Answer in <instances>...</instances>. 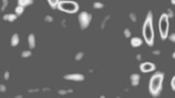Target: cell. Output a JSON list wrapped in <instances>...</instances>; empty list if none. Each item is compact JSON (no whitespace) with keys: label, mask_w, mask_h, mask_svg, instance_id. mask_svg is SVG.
Here are the masks:
<instances>
[{"label":"cell","mask_w":175,"mask_h":98,"mask_svg":"<svg viewBox=\"0 0 175 98\" xmlns=\"http://www.w3.org/2000/svg\"><path fill=\"white\" fill-rule=\"evenodd\" d=\"M139 69L142 73H151V72H154L155 69H156V65L152 63V62L146 61V62H143V63L140 64Z\"/></svg>","instance_id":"8992f818"},{"label":"cell","mask_w":175,"mask_h":98,"mask_svg":"<svg viewBox=\"0 0 175 98\" xmlns=\"http://www.w3.org/2000/svg\"><path fill=\"white\" fill-rule=\"evenodd\" d=\"M56 8L65 13L75 14L79 11V6L77 2L72 1V0H60Z\"/></svg>","instance_id":"3957f363"},{"label":"cell","mask_w":175,"mask_h":98,"mask_svg":"<svg viewBox=\"0 0 175 98\" xmlns=\"http://www.w3.org/2000/svg\"><path fill=\"white\" fill-rule=\"evenodd\" d=\"M4 78H5V80H9V72H6V73H5Z\"/></svg>","instance_id":"4316f807"},{"label":"cell","mask_w":175,"mask_h":98,"mask_svg":"<svg viewBox=\"0 0 175 98\" xmlns=\"http://www.w3.org/2000/svg\"><path fill=\"white\" fill-rule=\"evenodd\" d=\"M59 1H60V0H47L48 4H49L50 7H51L53 9H56L57 5H58V3H59Z\"/></svg>","instance_id":"5bb4252c"},{"label":"cell","mask_w":175,"mask_h":98,"mask_svg":"<svg viewBox=\"0 0 175 98\" xmlns=\"http://www.w3.org/2000/svg\"><path fill=\"white\" fill-rule=\"evenodd\" d=\"M3 1V5L1 7V11H4L6 9V7H7V4H9V0H2Z\"/></svg>","instance_id":"ffe728a7"},{"label":"cell","mask_w":175,"mask_h":98,"mask_svg":"<svg viewBox=\"0 0 175 98\" xmlns=\"http://www.w3.org/2000/svg\"><path fill=\"white\" fill-rule=\"evenodd\" d=\"M33 3V0H18V5L21 6L23 7H28Z\"/></svg>","instance_id":"4fadbf2b"},{"label":"cell","mask_w":175,"mask_h":98,"mask_svg":"<svg viewBox=\"0 0 175 98\" xmlns=\"http://www.w3.org/2000/svg\"><path fill=\"white\" fill-rule=\"evenodd\" d=\"M130 43H131V46L133 47V48H138V47H140L143 44V41L138 37H134V38L131 39Z\"/></svg>","instance_id":"ba28073f"},{"label":"cell","mask_w":175,"mask_h":98,"mask_svg":"<svg viewBox=\"0 0 175 98\" xmlns=\"http://www.w3.org/2000/svg\"><path fill=\"white\" fill-rule=\"evenodd\" d=\"M170 86H172V91H174V90H175V77H174V76L172 78V82H170Z\"/></svg>","instance_id":"44dd1931"},{"label":"cell","mask_w":175,"mask_h":98,"mask_svg":"<svg viewBox=\"0 0 175 98\" xmlns=\"http://www.w3.org/2000/svg\"><path fill=\"white\" fill-rule=\"evenodd\" d=\"M28 43H29V47L30 49H34L35 45H36V40H35V35L33 33L30 34L28 37Z\"/></svg>","instance_id":"30bf717a"},{"label":"cell","mask_w":175,"mask_h":98,"mask_svg":"<svg viewBox=\"0 0 175 98\" xmlns=\"http://www.w3.org/2000/svg\"><path fill=\"white\" fill-rule=\"evenodd\" d=\"M142 33H143L145 42L149 47H152L154 45V41H155V33H154V28H153V13L151 10L147 12L146 19L144 21Z\"/></svg>","instance_id":"6da1fadb"},{"label":"cell","mask_w":175,"mask_h":98,"mask_svg":"<svg viewBox=\"0 0 175 98\" xmlns=\"http://www.w3.org/2000/svg\"><path fill=\"white\" fill-rule=\"evenodd\" d=\"M123 34H124V36H125V38H130L131 35H132V33H131V31H130L129 29H124L123 30Z\"/></svg>","instance_id":"d6986e66"},{"label":"cell","mask_w":175,"mask_h":98,"mask_svg":"<svg viewBox=\"0 0 175 98\" xmlns=\"http://www.w3.org/2000/svg\"><path fill=\"white\" fill-rule=\"evenodd\" d=\"M172 5H175V1H174V0H172Z\"/></svg>","instance_id":"83f0119b"},{"label":"cell","mask_w":175,"mask_h":98,"mask_svg":"<svg viewBox=\"0 0 175 98\" xmlns=\"http://www.w3.org/2000/svg\"><path fill=\"white\" fill-rule=\"evenodd\" d=\"M158 29L159 35L162 41H165L169 36V29H170V18L167 13H162L158 20Z\"/></svg>","instance_id":"277c9868"},{"label":"cell","mask_w":175,"mask_h":98,"mask_svg":"<svg viewBox=\"0 0 175 98\" xmlns=\"http://www.w3.org/2000/svg\"><path fill=\"white\" fill-rule=\"evenodd\" d=\"M18 16L16 14H6L3 17V19L6 21H9V22H13L17 19Z\"/></svg>","instance_id":"8fae6325"},{"label":"cell","mask_w":175,"mask_h":98,"mask_svg":"<svg viewBox=\"0 0 175 98\" xmlns=\"http://www.w3.org/2000/svg\"><path fill=\"white\" fill-rule=\"evenodd\" d=\"M21 56L23 58H28L30 56H32V52H30V50H24V52L21 53Z\"/></svg>","instance_id":"ac0fdd59"},{"label":"cell","mask_w":175,"mask_h":98,"mask_svg":"<svg viewBox=\"0 0 175 98\" xmlns=\"http://www.w3.org/2000/svg\"><path fill=\"white\" fill-rule=\"evenodd\" d=\"M93 7L96 9H100V8H102V7H104V5L100 2H95L93 4Z\"/></svg>","instance_id":"2e32d148"},{"label":"cell","mask_w":175,"mask_h":98,"mask_svg":"<svg viewBox=\"0 0 175 98\" xmlns=\"http://www.w3.org/2000/svg\"><path fill=\"white\" fill-rule=\"evenodd\" d=\"M130 80H131V84L133 86H137L139 84L140 82V75L137 73H133L131 74L130 76Z\"/></svg>","instance_id":"9c48e42d"},{"label":"cell","mask_w":175,"mask_h":98,"mask_svg":"<svg viewBox=\"0 0 175 98\" xmlns=\"http://www.w3.org/2000/svg\"><path fill=\"white\" fill-rule=\"evenodd\" d=\"M15 12H16V15H17V16L22 15V13L24 12V7L18 5V7H16V8H15Z\"/></svg>","instance_id":"9a60e30c"},{"label":"cell","mask_w":175,"mask_h":98,"mask_svg":"<svg viewBox=\"0 0 175 98\" xmlns=\"http://www.w3.org/2000/svg\"><path fill=\"white\" fill-rule=\"evenodd\" d=\"M58 93L60 95H65V93H72V90H69V91H58Z\"/></svg>","instance_id":"d4e9b609"},{"label":"cell","mask_w":175,"mask_h":98,"mask_svg":"<svg viewBox=\"0 0 175 98\" xmlns=\"http://www.w3.org/2000/svg\"><path fill=\"white\" fill-rule=\"evenodd\" d=\"M168 38H169V40L172 41V42H174L175 41V34L174 33H172L170 35V36H168Z\"/></svg>","instance_id":"7402d4cb"},{"label":"cell","mask_w":175,"mask_h":98,"mask_svg":"<svg viewBox=\"0 0 175 98\" xmlns=\"http://www.w3.org/2000/svg\"><path fill=\"white\" fill-rule=\"evenodd\" d=\"M163 81H164V73L161 72L155 73L151 76L149 84V91L153 97H158L162 91Z\"/></svg>","instance_id":"7a4b0ae2"},{"label":"cell","mask_w":175,"mask_h":98,"mask_svg":"<svg viewBox=\"0 0 175 98\" xmlns=\"http://www.w3.org/2000/svg\"><path fill=\"white\" fill-rule=\"evenodd\" d=\"M44 20L47 21V22H52V21H53V18L51 17V16H46V18H44Z\"/></svg>","instance_id":"cb8c5ba5"},{"label":"cell","mask_w":175,"mask_h":98,"mask_svg":"<svg viewBox=\"0 0 175 98\" xmlns=\"http://www.w3.org/2000/svg\"><path fill=\"white\" fill-rule=\"evenodd\" d=\"M7 90V87L5 84H0V92L1 93H5Z\"/></svg>","instance_id":"603a6c76"},{"label":"cell","mask_w":175,"mask_h":98,"mask_svg":"<svg viewBox=\"0 0 175 98\" xmlns=\"http://www.w3.org/2000/svg\"><path fill=\"white\" fill-rule=\"evenodd\" d=\"M11 46L12 47H16L18 46V44L19 43V37H18V34L17 33H15L13 34V36L12 38H11Z\"/></svg>","instance_id":"7c38bea8"},{"label":"cell","mask_w":175,"mask_h":98,"mask_svg":"<svg viewBox=\"0 0 175 98\" xmlns=\"http://www.w3.org/2000/svg\"><path fill=\"white\" fill-rule=\"evenodd\" d=\"M92 17L91 15L88 13L87 11H82L79 15V27L81 29H86L89 26L91 22Z\"/></svg>","instance_id":"5b68a950"},{"label":"cell","mask_w":175,"mask_h":98,"mask_svg":"<svg viewBox=\"0 0 175 98\" xmlns=\"http://www.w3.org/2000/svg\"><path fill=\"white\" fill-rule=\"evenodd\" d=\"M130 18L132 19V20H133V21H135V20H137V18H135V14H130Z\"/></svg>","instance_id":"484cf974"},{"label":"cell","mask_w":175,"mask_h":98,"mask_svg":"<svg viewBox=\"0 0 175 98\" xmlns=\"http://www.w3.org/2000/svg\"><path fill=\"white\" fill-rule=\"evenodd\" d=\"M64 79L68 81H74V82H82L85 80V76L81 73H70L65 75Z\"/></svg>","instance_id":"52a82bcc"},{"label":"cell","mask_w":175,"mask_h":98,"mask_svg":"<svg viewBox=\"0 0 175 98\" xmlns=\"http://www.w3.org/2000/svg\"><path fill=\"white\" fill-rule=\"evenodd\" d=\"M83 57H84V52H77V53L76 54V56H75V60H76V61H80Z\"/></svg>","instance_id":"e0dca14e"}]
</instances>
